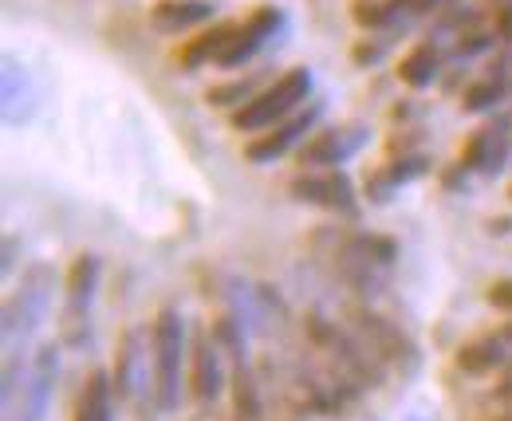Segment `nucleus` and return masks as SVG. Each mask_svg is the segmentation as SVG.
<instances>
[{"mask_svg": "<svg viewBox=\"0 0 512 421\" xmlns=\"http://www.w3.org/2000/svg\"><path fill=\"white\" fill-rule=\"evenodd\" d=\"M383 56V44H359L355 48V63H375Z\"/></svg>", "mask_w": 512, "mask_h": 421, "instance_id": "28", "label": "nucleus"}, {"mask_svg": "<svg viewBox=\"0 0 512 421\" xmlns=\"http://www.w3.org/2000/svg\"><path fill=\"white\" fill-rule=\"evenodd\" d=\"M438 71H442V56H438L434 44H418V48H410V52L402 56V63H398V79H402L406 87H414V91L430 87V83L438 79Z\"/></svg>", "mask_w": 512, "mask_h": 421, "instance_id": "16", "label": "nucleus"}, {"mask_svg": "<svg viewBox=\"0 0 512 421\" xmlns=\"http://www.w3.org/2000/svg\"><path fill=\"white\" fill-rule=\"evenodd\" d=\"M355 20L363 28H383L394 20V4H379V0H355Z\"/></svg>", "mask_w": 512, "mask_h": 421, "instance_id": "23", "label": "nucleus"}, {"mask_svg": "<svg viewBox=\"0 0 512 421\" xmlns=\"http://www.w3.org/2000/svg\"><path fill=\"white\" fill-rule=\"evenodd\" d=\"M501 339H505V343H512V319L505 323V327H501Z\"/></svg>", "mask_w": 512, "mask_h": 421, "instance_id": "30", "label": "nucleus"}, {"mask_svg": "<svg viewBox=\"0 0 512 421\" xmlns=\"http://www.w3.org/2000/svg\"><path fill=\"white\" fill-rule=\"evenodd\" d=\"M457 366L465 374H489L497 366H505V339H477V343H465L457 351Z\"/></svg>", "mask_w": 512, "mask_h": 421, "instance_id": "17", "label": "nucleus"}, {"mask_svg": "<svg viewBox=\"0 0 512 421\" xmlns=\"http://www.w3.org/2000/svg\"><path fill=\"white\" fill-rule=\"evenodd\" d=\"M99 276H103V264L91 252L75 256L71 268H67L64 315H60V335H64L67 347H83L87 343V311H91L95 292H99Z\"/></svg>", "mask_w": 512, "mask_h": 421, "instance_id": "6", "label": "nucleus"}, {"mask_svg": "<svg viewBox=\"0 0 512 421\" xmlns=\"http://www.w3.org/2000/svg\"><path fill=\"white\" fill-rule=\"evenodd\" d=\"M233 394H237V418L241 421L260 418V394H256V382L253 374L245 370V362H237V370H233Z\"/></svg>", "mask_w": 512, "mask_h": 421, "instance_id": "21", "label": "nucleus"}, {"mask_svg": "<svg viewBox=\"0 0 512 421\" xmlns=\"http://www.w3.org/2000/svg\"><path fill=\"white\" fill-rule=\"evenodd\" d=\"M233 32H237V24H213V28H205L201 36H193L190 44L178 52V63H182L186 71H197L201 63H217Z\"/></svg>", "mask_w": 512, "mask_h": 421, "instance_id": "15", "label": "nucleus"}, {"mask_svg": "<svg viewBox=\"0 0 512 421\" xmlns=\"http://www.w3.org/2000/svg\"><path fill=\"white\" fill-rule=\"evenodd\" d=\"M505 162H509V138L501 130H477L465 142V154H461V166L465 170L497 174V170H505Z\"/></svg>", "mask_w": 512, "mask_h": 421, "instance_id": "13", "label": "nucleus"}, {"mask_svg": "<svg viewBox=\"0 0 512 421\" xmlns=\"http://www.w3.org/2000/svg\"><path fill=\"white\" fill-rule=\"evenodd\" d=\"M190 390L201 406H213L225 390V362H221V343L209 331L193 335L190 351Z\"/></svg>", "mask_w": 512, "mask_h": 421, "instance_id": "11", "label": "nucleus"}, {"mask_svg": "<svg viewBox=\"0 0 512 421\" xmlns=\"http://www.w3.org/2000/svg\"><path fill=\"white\" fill-rule=\"evenodd\" d=\"M154 343V406L174 414L182 406V362H186V323L174 307H162L150 323Z\"/></svg>", "mask_w": 512, "mask_h": 421, "instance_id": "3", "label": "nucleus"}, {"mask_svg": "<svg viewBox=\"0 0 512 421\" xmlns=\"http://www.w3.org/2000/svg\"><path fill=\"white\" fill-rule=\"evenodd\" d=\"M489 303H493L497 311H512V280L493 284V288H489Z\"/></svg>", "mask_w": 512, "mask_h": 421, "instance_id": "25", "label": "nucleus"}, {"mask_svg": "<svg viewBox=\"0 0 512 421\" xmlns=\"http://www.w3.org/2000/svg\"><path fill=\"white\" fill-rule=\"evenodd\" d=\"M268 79V67L264 71H253V75H245V79H229V83H221V87H209V103L213 107H241V103H249L253 95H260L256 87Z\"/></svg>", "mask_w": 512, "mask_h": 421, "instance_id": "18", "label": "nucleus"}, {"mask_svg": "<svg viewBox=\"0 0 512 421\" xmlns=\"http://www.w3.org/2000/svg\"><path fill=\"white\" fill-rule=\"evenodd\" d=\"M501 95H505V83L501 79H481V83H473L461 95V107L465 111H489L493 103H501Z\"/></svg>", "mask_w": 512, "mask_h": 421, "instance_id": "22", "label": "nucleus"}, {"mask_svg": "<svg viewBox=\"0 0 512 421\" xmlns=\"http://www.w3.org/2000/svg\"><path fill=\"white\" fill-rule=\"evenodd\" d=\"M497 32H501V40H509L512 44V4L497 8Z\"/></svg>", "mask_w": 512, "mask_h": 421, "instance_id": "27", "label": "nucleus"}, {"mask_svg": "<svg viewBox=\"0 0 512 421\" xmlns=\"http://www.w3.org/2000/svg\"><path fill=\"white\" fill-rule=\"evenodd\" d=\"M509 197H512V189H509Z\"/></svg>", "mask_w": 512, "mask_h": 421, "instance_id": "31", "label": "nucleus"}, {"mask_svg": "<svg viewBox=\"0 0 512 421\" xmlns=\"http://www.w3.org/2000/svg\"><path fill=\"white\" fill-rule=\"evenodd\" d=\"M394 4V16L398 12H430L434 8V0H390Z\"/></svg>", "mask_w": 512, "mask_h": 421, "instance_id": "26", "label": "nucleus"}, {"mask_svg": "<svg viewBox=\"0 0 512 421\" xmlns=\"http://www.w3.org/2000/svg\"><path fill=\"white\" fill-rule=\"evenodd\" d=\"M386 174H390V181H394V185H402V181L422 178V174H426V162H422V158H402V162H394Z\"/></svg>", "mask_w": 512, "mask_h": 421, "instance_id": "24", "label": "nucleus"}, {"mask_svg": "<svg viewBox=\"0 0 512 421\" xmlns=\"http://www.w3.org/2000/svg\"><path fill=\"white\" fill-rule=\"evenodd\" d=\"M284 24V12L280 8H272V4H264V8H256L253 16L245 20V24H237V32L229 36V44H225V52H221V60L217 67H241V63H249L276 36V28Z\"/></svg>", "mask_w": 512, "mask_h": 421, "instance_id": "10", "label": "nucleus"}, {"mask_svg": "<svg viewBox=\"0 0 512 421\" xmlns=\"http://www.w3.org/2000/svg\"><path fill=\"white\" fill-rule=\"evenodd\" d=\"M371 130L363 122H343V126H327L320 134H312L300 150V166H343L351 162L363 146H367Z\"/></svg>", "mask_w": 512, "mask_h": 421, "instance_id": "8", "label": "nucleus"}, {"mask_svg": "<svg viewBox=\"0 0 512 421\" xmlns=\"http://www.w3.org/2000/svg\"><path fill=\"white\" fill-rule=\"evenodd\" d=\"M71 421H115V378L107 370H91V378L79 390Z\"/></svg>", "mask_w": 512, "mask_h": 421, "instance_id": "12", "label": "nucleus"}, {"mask_svg": "<svg viewBox=\"0 0 512 421\" xmlns=\"http://www.w3.org/2000/svg\"><path fill=\"white\" fill-rule=\"evenodd\" d=\"M501 394L512 398V366H509V374H505V382H501Z\"/></svg>", "mask_w": 512, "mask_h": 421, "instance_id": "29", "label": "nucleus"}, {"mask_svg": "<svg viewBox=\"0 0 512 421\" xmlns=\"http://www.w3.org/2000/svg\"><path fill=\"white\" fill-rule=\"evenodd\" d=\"M308 95H312V71H308V67H292V71L276 75V83H268V87H264L260 95H253L249 103L233 107L229 122H233V130H241V134L268 130V126H276L280 119L296 115L300 103H308Z\"/></svg>", "mask_w": 512, "mask_h": 421, "instance_id": "4", "label": "nucleus"}, {"mask_svg": "<svg viewBox=\"0 0 512 421\" xmlns=\"http://www.w3.org/2000/svg\"><path fill=\"white\" fill-rule=\"evenodd\" d=\"M347 252H351V260H359V264H379V268H390V264L398 260V244L390 241V237H351V241H347Z\"/></svg>", "mask_w": 512, "mask_h": 421, "instance_id": "20", "label": "nucleus"}, {"mask_svg": "<svg viewBox=\"0 0 512 421\" xmlns=\"http://www.w3.org/2000/svg\"><path fill=\"white\" fill-rule=\"evenodd\" d=\"M115 398L127 406H142L154 398V343H146L142 327H127L115 351Z\"/></svg>", "mask_w": 512, "mask_h": 421, "instance_id": "5", "label": "nucleus"}, {"mask_svg": "<svg viewBox=\"0 0 512 421\" xmlns=\"http://www.w3.org/2000/svg\"><path fill=\"white\" fill-rule=\"evenodd\" d=\"M60 378V351L44 343L32 362L24 355H4V421H40L48 414V398Z\"/></svg>", "mask_w": 512, "mask_h": 421, "instance_id": "1", "label": "nucleus"}, {"mask_svg": "<svg viewBox=\"0 0 512 421\" xmlns=\"http://www.w3.org/2000/svg\"><path fill=\"white\" fill-rule=\"evenodd\" d=\"M355 319H359V323H363V331H367V335L379 343V351H383L386 359H414V347H410V343H406V339H402V335H398L390 323L375 319V315H367V311H359Z\"/></svg>", "mask_w": 512, "mask_h": 421, "instance_id": "19", "label": "nucleus"}, {"mask_svg": "<svg viewBox=\"0 0 512 421\" xmlns=\"http://www.w3.org/2000/svg\"><path fill=\"white\" fill-rule=\"evenodd\" d=\"M209 16H213V8L205 0H162L150 12V20H154L158 32H186V28L205 24Z\"/></svg>", "mask_w": 512, "mask_h": 421, "instance_id": "14", "label": "nucleus"}, {"mask_svg": "<svg viewBox=\"0 0 512 421\" xmlns=\"http://www.w3.org/2000/svg\"><path fill=\"white\" fill-rule=\"evenodd\" d=\"M52 303H56V272L48 264H32L20 288L4 303V355H24V343L48 319Z\"/></svg>", "mask_w": 512, "mask_h": 421, "instance_id": "2", "label": "nucleus"}, {"mask_svg": "<svg viewBox=\"0 0 512 421\" xmlns=\"http://www.w3.org/2000/svg\"><path fill=\"white\" fill-rule=\"evenodd\" d=\"M323 115V103H312L308 111H296V115H288V119H280L276 126H268L264 134H256L253 142L245 146V158L256 162V166H264V162H276L280 154H288L312 126L316 119Z\"/></svg>", "mask_w": 512, "mask_h": 421, "instance_id": "9", "label": "nucleus"}, {"mask_svg": "<svg viewBox=\"0 0 512 421\" xmlns=\"http://www.w3.org/2000/svg\"><path fill=\"white\" fill-rule=\"evenodd\" d=\"M292 197L304 201V205H316L327 213H343V217H355V185L347 174L339 170H304L300 178H292Z\"/></svg>", "mask_w": 512, "mask_h": 421, "instance_id": "7", "label": "nucleus"}]
</instances>
